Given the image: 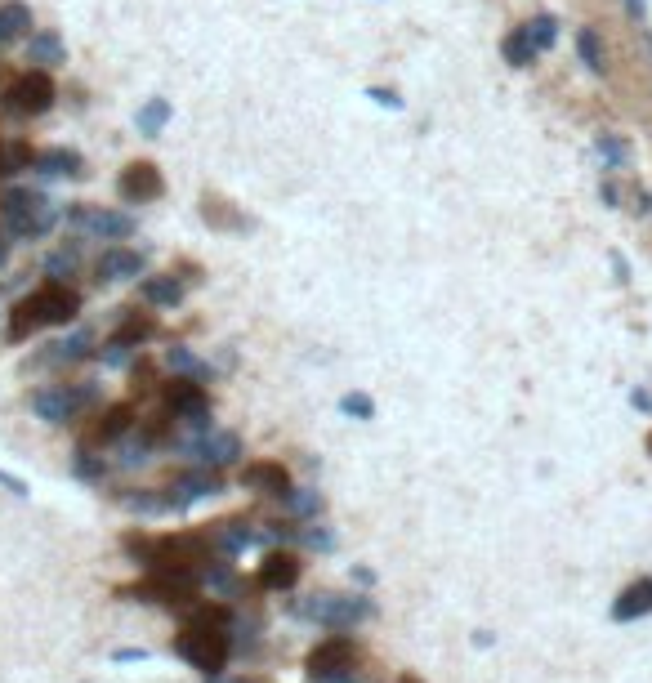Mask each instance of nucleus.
Wrapping results in <instances>:
<instances>
[{
  "mask_svg": "<svg viewBox=\"0 0 652 683\" xmlns=\"http://www.w3.org/2000/svg\"><path fill=\"white\" fill-rule=\"evenodd\" d=\"M32 166H36L32 143H23V139H0V179H14V175H23V170H32Z\"/></svg>",
  "mask_w": 652,
  "mask_h": 683,
  "instance_id": "obj_25",
  "label": "nucleus"
},
{
  "mask_svg": "<svg viewBox=\"0 0 652 683\" xmlns=\"http://www.w3.org/2000/svg\"><path fill=\"white\" fill-rule=\"evenodd\" d=\"M27 59L41 63V67H59L63 63V41L54 32H36L32 41H27Z\"/></svg>",
  "mask_w": 652,
  "mask_h": 683,
  "instance_id": "obj_28",
  "label": "nucleus"
},
{
  "mask_svg": "<svg viewBox=\"0 0 652 683\" xmlns=\"http://www.w3.org/2000/svg\"><path fill=\"white\" fill-rule=\"evenodd\" d=\"M295 541H300L304 550H318V554H331L335 545H340V541H335V532H331V527H322V523L295 527Z\"/></svg>",
  "mask_w": 652,
  "mask_h": 683,
  "instance_id": "obj_32",
  "label": "nucleus"
},
{
  "mask_svg": "<svg viewBox=\"0 0 652 683\" xmlns=\"http://www.w3.org/2000/svg\"><path fill=\"white\" fill-rule=\"evenodd\" d=\"M242 487H246V492H260V496L282 500L286 492H291V469H286L282 460H255V465L242 469Z\"/></svg>",
  "mask_w": 652,
  "mask_h": 683,
  "instance_id": "obj_16",
  "label": "nucleus"
},
{
  "mask_svg": "<svg viewBox=\"0 0 652 683\" xmlns=\"http://www.w3.org/2000/svg\"><path fill=\"white\" fill-rule=\"evenodd\" d=\"M398 683H425V679H416V675H398Z\"/></svg>",
  "mask_w": 652,
  "mask_h": 683,
  "instance_id": "obj_46",
  "label": "nucleus"
},
{
  "mask_svg": "<svg viewBox=\"0 0 652 683\" xmlns=\"http://www.w3.org/2000/svg\"><path fill=\"white\" fill-rule=\"evenodd\" d=\"M45 273L59 282V277H72L76 273V250H59V255H50L45 259Z\"/></svg>",
  "mask_w": 652,
  "mask_h": 683,
  "instance_id": "obj_37",
  "label": "nucleus"
},
{
  "mask_svg": "<svg viewBox=\"0 0 652 683\" xmlns=\"http://www.w3.org/2000/svg\"><path fill=\"white\" fill-rule=\"evenodd\" d=\"M170 121V103L166 99H148L139 108V117H134V125H139V134H161Z\"/></svg>",
  "mask_w": 652,
  "mask_h": 683,
  "instance_id": "obj_30",
  "label": "nucleus"
},
{
  "mask_svg": "<svg viewBox=\"0 0 652 683\" xmlns=\"http://www.w3.org/2000/svg\"><path fill=\"white\" fill-rule=\"evenodd\" d=\"M36 170H41L45 179H76L85 175V157L72 148H50V152H36Z\"/></svg>",
  "mask_w": 652,
  "mask_h": 683,
  "instance_id": "obj_21",
  "label": "nucleus"
},
{
  "mask_svg": "<svg viewBox=\"0 0 652 683\" xmlns=\"http://www.w3.org/2000/svg\"><path fill=\"white\" fill-rule=\"evenodd\" d=\"M139 295H143L148 304H157V309H175V304H184V282H179L175 273L143 277V282H139Z\"/></svg>",
  "mask_w": 652,
  "mask_h": 683,
  "instance_id": "obj_22",
  "label": "nucleus"
},
{
  "mask_svg": "<svg viewBox=\"0 0 652 683\" xmlns=\"http://www.w3.org/2000/svg\"><path fill=\"white\" fill-rule=\"evenodd\" d=\"M143 250H126V246H108L99 255V264H94V277L99 282H139L143 277Z\"/></svg>",
  "mask_w": 652,
  "mask_h": 683,
  "instance_id": "obj_17",
  "label": "nucleus"
},
{
  "mask_svg": "<svg viewBox=\"0 0 652 683\" xmlns=\"http://www.w3.org/2000/svg\"><path fill=\"white\" fill-rule=\"evenodd\" d=\"M340 411L344 416H353V420H376V402H371V393H344Z\"/></svg>",
  "mask_w": 652,
  "mask_h": 683,
  "instance_id": "obj_35",
  "label": "nucleus"
},
{
  "mask_svg": "<svg viewBox=\"0 0 652 683\" xmlns=\"http://www.w3.org/2000/svg\"><path fill=\"white\" fill-rule=\"evenodd\" d=\"M130 429H134V407L130 402H117V407H108L90 429H85L81 447H112V442H121Z\"/></svg>",
  "mask_w": 652,
  "mask_h": 683,
  "instance_id": "obj_15",
  "label": "nucleus"
},
{
  "mask_svg": "<svg viewBox=\"0 0 652 683\" xmlns=\"http://www.w3.org/2000/svg\"><path fill=\"white\" fill-rule=\"evenodd\" d=\"M117 192H121V201H130V206H143V201H157L161 192H166V179H161V170L152 166V161H134V166L121 170Z\"/></svg>",
  "mask_w": 652,
  "mask_h": 683,
  "instance_id": "obj_13",
  "label": "nucleus"
},
{
  "mask_svg": "<svg viewBox=\"0 0 652 683\" xmlns=\"http://www.w3.org/2000/svg\"><path fill=\"white\" fill-rule=\"evenodd\" d=\"M652 612V576H639V581H630L626 590L617 594V603H612V621H639Z\"/></svg>",
  "mask_w": 652,
  "mask_h": 683,
  "instance_id": "obj_20",
  "label": "nucleus"
},
{
  "mask_svg": "<svg viewBox=\"0 0 652 683\" xmlns=\"http://www.w3.org/2000/svg\"><path fill=\"white\" fill-rule=\"evenodd\" d=\"M166 447L175 456H184L193 469H215V474L242 460V438L233 429H210L201 438H166Z\"/></svg>",
  "mask_w": 652,
  "mask_h": 683,
  "instance_id": "obj_6",
  "label": "nucleus"
},
{
  "mask_svg": "<svg viewBox=\"0 0 652 683\" xmlns=\"http://www.w3.org/2000/svg\"><path fill=\"white\" fill-rule=\"evenodd\" d=\"M206 683H255V679H224V675H215V679H206Z\"/></svg>",
  "mask_w": 652,
  "mask_h": 683,
  "instance_id": "obj_44",
  "label": "nucleus"
},
{
  "mask_svg": "<svg viewBox=\"0 0 652 683\" xmlns=\"http://www.w3.org/2000/svg\"><path fill=\"white\" fill-rule=\"evenodd\" d=\"M353 661H358V643L349 639V634H331V639H322L318 648L304 657V670H309V679L318 683L326 675H340V670H353Z\"/></svg>",
  "mask_w": 652,
  "mask_h": 683,
  "instance_id": "obj_11",
  "label": "nucleus"
},
{
  "mask_svg": "<svg viewBox=\"0 0 652 683\" xmlns=\"http://www.w3.org/2000/svg\"><path fill=\"white\" fill-rule=\"evenodd\" d=\"M117 500L130 509V514H143V518L170 514V509H166V492H157V487H126Z\"/></svg>",
  "mask_w": 652,
  "mask_h": 683,
  "instance_id": "obj_26",
  "label": "nucleus"
},
{
  "mask_svg": "<svg viewBox=\"0 0 652 683\" xmlns=\"http://www.w3.org/2000/svg\"><path fill=\"white\" fill-rule=\"evenodd\" d=\"M0 483H5V487H9V492H14V496H27V483H23V478L5 474V469H0Z\"/></svg>",
  "mask_w": 652,
  "mask_h": 683,
  "instance_id": "obj_40",
  "label": "nucleus"
},
{
  "mask_svg": "<svg viewBox=\"0 0 652 683\" xmlns=\"http://www.w3.org/2000/svg\"><path fill=\"white\" fill-rule=\"evenodd\" d=\"M108 469H112L108 460L94 456L90 447H76V451H72V474L81 478V483H103V478H108Z\"/></svg>",
  "mask_w": 652,
  "mask_h": 683,
  "instance_id": "obj_29",
  "label": "nucleus"
},
{
  "mask_svg": "<svg viewBox=\"0 0 652 683\" xmlns=\"http://www.w3.org/2000/svg\"><path fill=\"white\" fill-rule=\"evenodd\" d=\"M50 103H54V81L45 72L18 76L5 90V112H14V117H41V112H50Z\"/></svg>",
  "mask_w": 652,
  "mask_h": 683,
  "instance_id": "obj_9",
  "label": "nucleus"
},
{
  "mask_svg": "<svg viewBox=\"0 0 652 683\" xmlns=\"http://www.w3.org/2000/svg\"><path fill=\"white\" fill-rule=\"evenodd\" d=\"M76 313H81V295L63 282H50L14 304V313H9V340H27V335L45 331V326H67Z\"/></svg>",
  "mask_w": 652,
  "mask_h": 683,
  "instance_id": "obj_1",
  "label": "nucleus"
},
{
  "mask_svg": "<svg viewBox=\"0 0 652 683\" xmlns=\"http://www.w3.org/2000/svg\"><path fill=\"white\" fill-rule=\"evenodd\" d=\"M577 50H581V59L590 63V72H608V59H603V41H599V32H594V27H581V32H577Z\"/></svg>",
  "mask_w": 652,
  "mask_h": 683,
  "instance_id": "obj_33",
  "label": "nucleus"
},
{
  "mask_svg": "<svg viewBox=\"0 0 652 683\" xmlns=\"http://www.w3.org/2000/svg\"><path fill=\"white\" fill-rule=\"evenodd\" d=\"M134 353H139V349H130V344H121V340H108V344L99 349V362H103L108 371H121V367H130Z\"/></svg>",
  "mask_w": 652,
  "mask_h": 683,
  "instance_id": "obj_36",
  "label": "nucleus"
},
{
  "mask_svg": "<svg viewBox=\"0 0 652 683\" xmlns=\"http://www.w3.org/2000/svg\"><path fill=\"white\" fill-rule=\"evenodd\" d=\"M9 259V242H5V233H0V264Z\"/></svg>",
  "mask_w": 652,
  "mask_h": 683,
  "instance_id": "obj_45",
  "label": "nucleus"
},
{
  "mask_svg": "<svg viewBox=\"0 0 652 683\" xmlns=\"http://www.w3.org/2000/svg\"><path fill=\"white\" fill-rule=\"evenodd\" d=\"M67 228L85 237H99V242H126L134 233V219L121 215V210H103V206H67Z\"/></svg>",
  "mask_w": 652,
  "mask_h": 683,
  "instance_id": "obj_7",
  "label": "nucleus"
},
{
  "mask_svg": "<svg viewBox=\"0 0 652 683\" xmlns=\"http://www.w3.org/2000/svg\"><path fill=\"white\" fill-rule=\"evenodd\" d=\"M99 402V384L94 380H72V384H45L32 393V416L45 425H72Z\"/></svg>",
  "mask_w": 652,
  "mask_h": 683,
  "instance_id": "obj_5",
  "label": "nucleus"
},
{
  "mask_svg": "<svg viewBox=\"0 0 652 683\" xmlns=\"http://www.w3.org/2000/svg\"><path fill=\"white\" fill-rule=\"evenodd\" d=\"M648 451H652V438H648Z\"/></svg>",
  "mask_w": 652,
  "mask_h": 683,
  "instance_id": "obj_47",
  "label": "nucleus"
},
{
  "mask_svg": "<svg viewBox=\"0 0 652 683\" xmlns=\"http://www.w3.org/2000/svg\"><path fill=\"white\" fill-rule=\"evenodd\" d=\"M527 36H532V45L536 50H545V45H554V18H532V23H527Z\"/></svg>",
  "mask_w": 652,
  "mask_h": 683,
  "instance_id": "obj_38",
  "label": "nucleus"
},
{
  "mask_svg": "<svg viewBox=\"0 0 652 683\" xmlns=\"http://www.w3.org/2000/svg\"><path fill=\"white\" fill-rule=\"evenodd\" d=\"M175 652L188 661L193 670H201L206 679L224 675L228 657H233V630H219V625H201L188 621L184 630L175 634Z\"/></svg>",
  "mask_w": 652,
  "mask_h": 683,
  "instance_id": "obj_3",
  "label": "nucleus"
},
{
  "mask_svg": "<svg viewBox=\"0 0 652 683\" xmlns=\"http://www.w3.org/2000/svg\"><path fill=\"white\" fill-rule=\"evenodd\" d=\"M0 215H5V228L18 237V242H41V237L59 224V206H54L45 192H27V188L5 192Z\"/></svg>",
  "mask_w": 652,
  "mask_h": 683,
  "instance_id": "obj_4",
  "label": "nucleus"
},
{
  "mask_svg": "<svg viewBox=\"0 0 652 683\" xmlns=\"http://www.w3.org/2000/svg\"><path fill=\"white\" fill-rule=\"evenodd\" d=\"M371 99H376V103H385V108H402V99H398V94H385V90H371Z\"/></svg>",
  "mask_w": 652,
  "mask_h": 683,
  "instance_id": "obj_42",
  "label": "nucleus"
},
{
  "mask_svg": "<svg viewBox=\"0 0 652 683\" xmlns=\"http://www.w3.org/2000/svg\"><path fill=\"white\" fill-rule=\"evenodd\" d=\"M505 59H510L514 67H527L536 59V45H532V36H527V27H519V32L505 36Z\"/></svg>",
  "mask_w": 652,
  "mask_h": 683,
  "instance_id": "obj_34",
  "label": "nucleus"
},
{
  "mask_svg": "<svg viewBox=\"0 0 652 683\" xmlns=\"http://www.w3.org/2000/svg\"><path fill=\"white\" fill-rule=\"evenodd\" d=\"M152 331H157V322H152V317H139V313H130L126 322L117 326V335H112V340H121V344H130V349H139V344L148 340Z\"/></svg>",
  "mask_w": 652,
  "mask_h": 683,
  "instance_id": "obj_31",
  "label": "nucleus"
},
{
  "mask_svg": "<svg viewBox=\"0 0 652 683\" xmlns=\"http://www.w3.org/2000/svg\"><path fill=\"white\" fill-rule=\"evenodd\" d=\"M170 434H166V416H152V420H139L126 438L117 442V465L121 469H139L152 460V451L161 447Z\"/></svg>",
  "mask_w": 652,
  "mask_h": 683,
  "instance_id": "obj_10",
  "label": "nucleus"
},
{
  "mask_svg": "<svg viewBox=\"0 0 652 683\" xmlns=\"http://www.w3.org/2000/svg\"><path fill=\"white\" fill-rule=\"evenodd\" d=\"M161 402H166V411L175 420H201V416H210V393H206V384H197V380H166V389H161Z\"/></svg>",
  "mask_w": 652,
  "mask_h": 683,
  "instance_id": "obj_12",
  "label": "nucleus"
},
{
  "mask_svg": "<svg viewBox=\"0 0 652 683\" xmlns=\"http://www.w3.org/2000/svg\"><path fill=\"white\" fill-rule=\"evenodd\" d=\"M291 617L295 621H309V625H326V630H353V625L376 617V603L367 594H309V599H295L291 603Z\"/></svg>",
  "mask_w": 652,
  "mask_h": 683,
  "instance_id": "obj_2",
  "label": "nucleus"
},
{
  "mask_svg": "<svg viewBox=\"0 0 652 683\" xmlns=\"http://www.w3.org/2000/svg\"><path fill=\"white\" fill-rule=\"evenodd\" d=\"M161 492H166L170 514H184V509H193L197 500L224 492V478H219L215 469H179V474L170 478V487H161Z\"/></svg>",
  "mask_w": 652,
  "mask_h": 683,
  "instance_id": "obj_8",
  "label": "nucleus"
},
{
  "mask_svg": "<svg viewBox=\"0 0 652 683\" xmlns=\"http://www.w3.org/2000/svg\"><path fill=\"white\" fill-rule=\"evenodd\" d=\"M300 581V559L291 550H268L260 563V585L264 590H291Z\"/></svg>",
  "mask_w": 652,
  "mask_h": 683,
  "instance_id": "obj_19",
  "label": "nucleus"
},
{
  "mask_svg": "<svg viewBox=\"0 0 652 683\" xmlns=\"http://www.w3.org/2000/svg\"><path fill=\"white\" fill-rule=\"evenodd\" d=\"M112 661H121V666H126V661H148V652L143 648H121V652H112Z\"/></svg>",
  "mask_w": 652,
  "mask_h": 683,
  "instance_id": "obj_39",
  "label": "nucleus"
},
{
  "mask_svg": "<svg viewBox=\"0 0 652 683\" xmlns=\"http://www.w3.org/2000/svg\"><path fill=\"white\" fill-rule=\"evenodd\" d=\"M282 509L291 518H300V523H318V514L326 509V496L318 487H291V492L282 496Z\"/></svg>",
  "mask_w": 652,
  "mask_h": 683,
  "instance_id": "obj_23",
  "label": "nucleus"
},
{
  "mask_svg": "<svg viewBox=\"0 0 652 683\" xmlns=\"http://www.w3.org/2000/svg\"><path fill=\"white\" fill-rule=\"evenodd\" d=\"M318 683H362V679H358V670H340V675H326Z\"/></svg>",
  "mask_w": 652,
  "mask_h": 683,
  "instance_id": "obj_41",
  "label": "nucleus"
},
{
  "mask_svg": "<svg viewBox=\"0 0 652 683\" xmlns=\"http://www.w3.org/2000/svg\"><path fill=\"white\" fill-rule=\"evenodd\" d=\"M206 541H210V550H219L224 559H233V554L260 545V527L246 523V518H219V523H210Z\"/></svg>",
  "mask_w": 652,
  "mask_h": 683,
  "instance_id": "obj_14",
  "label": "nucleus"
},
{
  "mask_svg": "<svg viewBox=\"0 0 652 683\" xmlns=\"http://www.w3.org/2000/svg\"><path fill=\"white\" fill-rule=\"evenodd\" d=\"M90 344H94L90 331H72L67 340L45 344V353H36V367H76V362L90 358Z\"/></svg>",
  "mask_w": 652,
  "mask_h": 683,
  "instance_id": "obj_18",
  "label": "nucleus"
},
{
  "mask_svg": "<svg viewBox=\"0 0 652 683\" xmlns=\"http://www.w3.org/2000/svg\"><path fill=\"white\" fill-rule=\"evenodd\" d=\"M166 367L175 371V380H197V384H206L210 375V362H201L193 349H188V344H175V349H166Z\"/></svg>",
  "mask_w": 652,
  "mask_h": 683,
  "instance_id": "obj_24",
  "label": "nucleus"
},
{
  "mask_svg": "<svg viewBox=\"0 0 652 683\" xmlns=\"http://www.w3.org/2000/svg\"><path fill=\"white\" fill-rule=\"evenodd\" d=\"M353 581H358V585H376V572H371V567H353Z\"/></svg>",
  "mask_w": 652,
  "mask_h": 683,
  "instance_id": "obj_43",
  "label": "nucleus"
},
{
  "mask_svg": "<svg viewBox=\"0 0 652 683\" xmlns=\"http://www.w3.org/2000/svg\"><path fill=\"white\" fill-rule=\"evenodd\" d=\"M32 27V9L18 5V0H9V5H0V45L18 41V36Z\"/></svg>",
  "mask_w": 652,
  "mask_h": 683,
  "instance_id": "obj_27",
  "label": "nucleus"
}]
</instances>
